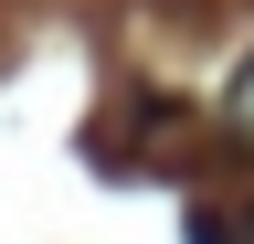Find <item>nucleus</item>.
Wrapping results in <instances>:
<instances>
[{
    "instance_id": "f03ea898",
    "label": "nucleus",
    "mask_w": 254,
    "mask_h": 244,
    "mask_svg": "<svg viewBox=\"0 0 254 244\" xmlns=\"http://www.w3.org/2000/svg\"><path fill=\"white\" fill-rule=\"evenodd\" d=\"M244 244H254V234H244Z\"/></svg>"
},
{
    "instance_id": "f257e3e1",
    "label": "nucleus",
    "mask_w": 254,
    "mask_h": 244,
    "mask_svg": "<svg viewBox=\"0 0 254 244\" xmlns=\"http://www.w3.org/2000/svg\"><path fill=\"white\" fill-rule=\"evenodd\" d=\"M233 138L254 149V64H244V85H233Z\"/></svg>"
}]
</instances>
